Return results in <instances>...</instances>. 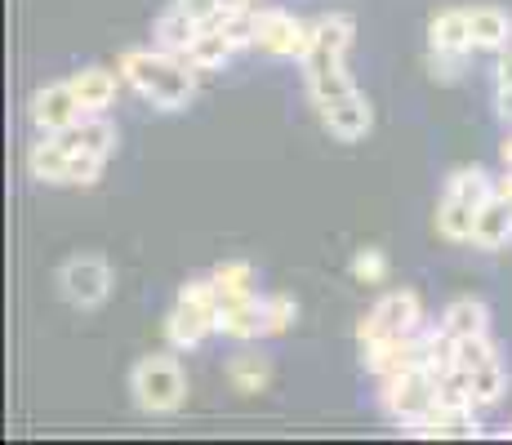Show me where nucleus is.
<instances>
[{
	"label": "nucleus",
	"mask_w": 512,
	"mask_h": 445,
	"mask_svg": "<svg viewBox=\"0 0 512 445\" xmlns=\"http://www.w3.org/2000/svg\"><path fill=\"white\" fill-rule=\"evenodd\" d=\"M441 330L450 339H472V334L490 330V308L481 299H455L446 312H441Z\"/></svg>",
	"instance_id": "nucleus-19"
},
{
	"label": "nucleus",
	"mask_w": 512,
	"mask_h": 445,
	"mask_svg": "<svg viewBox=\"0 0 512 445\" xmlns=\"http://www.w3.org/2000/svg\"><path fill=\"white\" fill-rule=\"evenodd\" d=\"M352 276L366 285H379L383 276H388V259H383L379 250H357V259H352Z\"/></svg>",
	"instance_id": "nucleus-27"
},
{
	"label": "nucleus",
	"mask_w": 512,
	"mask_h": 445,
	"mask_svg": "<svg viewBox=\"0 0 512 445\" xmlns=\"http://www.w3.org/2000/svg\"><path fill=\"white\" fill-rule=\"evenodd\" d=\"M232 54H236V45L228 41L223 27H201V32L192 36V45L183 49V58L196 67V72H214V67H223Z\"/></svg>",
	"instance_id": "nucleus-17"
},
{
	"label": "nucleus",
	"mask_w": 512,
	"mask_h": 445,
	"mask_svg": "<svg viewBox=\"0 0 512 445\" xmlns=\"http://www.w3.org/2000/svg\"><path fill=\"white\" fill-rule=\"evenodd\" d=\"M312 41V23H299L285 9H259V27H254V49L272 58H303Z\"/></svg>",
	"instance_id": "nucleus-8"
},
{
	"label": "nucleus",
	"mask_w": 512,
	"mask_h": 445,
	"mask_svg": "<svg viewBox=\"0 0 512 445\" xmlns=\"http://www.w3.org/2000/svg\"><path fill=\"white\" fill-rule=\"evenodd\" d=\"M317 112H321V121H326V130L334 138H343V143L366 138L370 125H374V107H370V98L361 94V89H348V94L330 98V103H317Z\"/></svg>",
	"instance_id": "nucleus-10"
},
{
	"label": "nucleus",
	"mask_w": 512,
	"mask_h": 445,
	"mask_svg": "<svg viewBox=\"0 0 512 445\" xmlns=\"http://www.w3.org/2000/svg\"><path fill=\"white\" fill-rule=\"evenodd\" d=\"M228 379L236 392H259L263 383H268V361H263V356H236L228 365Z\"/></svg>",
	"instance_id": "nucleus-24"
},
{
	"label": "nucleus",
	"mask_w": 512,
	"mask_h": 445,
	"mask_svg": "<svg viewBox=\"0 0 512 445\" xmlns=\"http://www.w3.org/2000/svg\"><path fill=\"white\" fill-rule=\"evenodd\" d=\"M219 330V308H201V303H174V312L165 316V339H170V348H201L205 334Z\"/></svg>",
	"instance_id": "nucleus-11"
},
{
	"label": "nucleus",
	"mask_w": 512,
	"mask_h": 445,
	"mask_svg": "<svg viewBox=\"0 0 512 445\" xmlns=\"http://www.w3.org/2000/svg\"><path fill=\"white\" fill-rule=\"evenodd\" d=\"M263 316H268V334H281V330H290L299 308H294V299H285V294H272V299H263Z\"/></svg>",
	"instance_id": "nucleus-28"
},
{
	"label": "nucleus",
	"mask_w": 512,
	"mask_h": 445,
	"mask_svg": "<svg viewBox=\"0 0 512 445\" xmlns=\"http://www.w3.org/2000/svg\"><path fill=\"white\" fill-rule=\"evenodd\" d=\"M495 361V348H490L486 334H472V339H455V370L459 374H472L477 365Z\"/></svg>",
	"instance_id": "nucleus-25"
},
{
	"label": "nucleus",
	"mask_w": 512,
	"mask_h": 445,
	"mask_svg": "<svg viewBox=\"0 0 512 445\" xmlns=\"http://www.w3.org/2000/svg\"><path fill=\"white\" fill-rule=\"evenodd\" d=\"M428 45L432 54H450L464 58L472 49V27H468V9H441L428 27Z\"/></svg>",
	"instance_id": "nucleus-15"
},
{
	"label": "nucleus",
	"mask_w": 512,
	"mask_h": 445,
	"mask_svg": "<svg viewBox=\"0 0 512 445\" xmlns=\"http://www.w3.org/2000/svg\"><path fill=\"white\" fill-rule=\"evenodd\" d=\"M67 161H72V152H67L54 134H45L41 143H32V152H27V174L41 178V183H67Z\"/></svg>",
	"instance_id": "nucleus-18"
},
{
	"label": "nucleus",
	"mask_w": 512,
	"mask_h": 445,
	"mask_svg": "<svg viewBox=\"0 0 512 445\" xmlns=\"http://www.w3.org/2000/svg\"><path fill=\"white\" fill-rule=\"evenodd\" d=\"M352 18L348 14H326L312 23V41L303 49V81H321V76L330 72H343V54H348L352 45Z\"/></svg>",
	"instance_id": "nucleus-5"
},
{
	"label": "nucleus",
	"mask_w": 512,
	"mask_h": 445,
	"mask_svg": "<svg viewBox=\"0 0 512 445\" xmlns=\"http://www.w3.org/2000/svg\"><path fill=\"white\" fill-rule=\"evenodd\" d=\"M512 241V196L495 192L477 214V227H472V245L481 250H504Z\"/></svg>",
	"instance_id": "nucleus-14"
},
{
	"label": "nucleus",
	"mask_w": 512,
	"mask_h": 445,
	"mask_svg": "<svg viewBox=\"0 0 512 445\" xmlns=\"http://www.w3.org/2000/svg\"><path fill=\"white\" fill-rule=\"evenodd\" d=\"M437 405V379L428 370H406L397 379H383V410L401 423H415Z\"/></svg>",
	"instance_id": "nucleus-7"
},
{
	"label": "nucleus",
	"mask_w": 512,
	"mask_h": 445,
	"mask_svg": "<svg viewBox=\"0 0 512 445\" xmlns=\"http://www.w3.org/2000/svg\"><path fill=\"white\" fill-rule=\"evenodd\" d=\"M499 156H504V165H508V170H512V134L504 138V143H499Z\"/></svg>",
	"instance_id": "nucleus-29"
},
{
	"label": "nucleus",
	"mask_w": 512,
	"mask_h": 445,
	"mask_svg": "<svg viewBox=\"0 0 512 445\" xmlns=\"http://www.w3.org/2000/svg\"><path fill=\"white\" fill-rule=\"evenodd\" d=\"M214 285H219V299H228V294H254V267L241 259L219 263L214 267Z\"/></svg>",
	"instance_id": "nucleus-23"
},
{
	"label": "nucleus",
	"mask_w": 512,
	"mask_h": 445,
	"mask_svg": "<svg viewBox=\"0 0 512 445\" xmlns=\"http://www.w3.org/2000/svg\"><path fill=\"white\" fill-rule=\"evenodd\" d=\"M58 285H63V299L72 308H98L112 294V267H107L103 254H76V259L63 263Z\"/></svg>",
	"instance_id": "nucleus-6"
},
{
	"label": "nucleus",
	"mask_w": 512,
	"mask_h": 445,
	"mask_svg": "<svg viewBox=\"0 0 512 445\" xmlns=\"http://www.w3.org/2000/svg\"><path fill=\"white\" fill-rule=\"evenodd\" d=\"M303 85H308V98H312V103H330V98H339V94H348V89H357L348 72H330V76H321V81H303Z\"/></svg>",
	"instance_id": "nucleus-26"
},
{
	"label": "nucleus",
	"mask_w": 512,
	"mask_h": 445,
	"mask_svg": "<svg viewBox=\"0 0 512 445\" xmlns=\"http://www.w3.org/2000/svg\"><path fill=\"white\" fill-rule=\"evenodd\" d=\"M468 27H472V49H495V54H504L512 45V18L495 5L468 9Z\"/></svg>",
	"instance_id": "nucleus-16"
},
{
	"label": "nucleus",
	"mask_w": 512,
	"mask_h": 445,
	"mask_svg": "<svg viewBox=\"0 0 512 445\" xmlns=\"http://www.w3.org/2000/svg\"><path fill=\"white\" fill-rule=\"evenodd\" d=\"M54 138L67 147V152H90V156H103V161L116 152V130H112V121H103V112L98 116L85 112L81 121L67 125V130L54 134Z\"/></svg>",
	"instance_id": "nucleus-13"
},
{
	"label": "nucleus",
	"mask_w": 512,
	"mask_h": 445,
	"mask_svg": "<svg viewBox=\"0 0 512 445\" xmlns=\"http://www.w3.org/2000/svg\"><path fill=\"white\" fill-rule=\"evenodd\" d=\"M196 32H201V23H196L192 14H183L179 5H170L161 18H156V45L170 49V54H183Z\"/></svg>",
	"instance_id": "nucleus-21"
},
{
	"label": "nucleus",
	"mask_w": 512,
	"mask_h": 445,
	"mask_svg": "<svg viewBox=\"0 0 512 445\" xmlns=\"http://www.w3.org/2000/svg\"><path fill=\"white\" fill-rule=\"evenodd\" d=\"M499 192V178H490L481 165H464L446 178V196L437 205V232L446 241H472V227H477V214L490 196Z\"/></svg>",
	"instance_id": "nucleus-2"
},
{
	"label": "nucleus",
	"mask_w": 512,
	"mask_h": 445,
	"mask_svg": "<svg viewBox=\"0 0 512 445\" xmlns=\"http://www.w3.org/2000/svg\"><path fill=\"white\" fill-rule=\"evenodd\" d=\"M27 116H32V125L41 134H63L67 125L81 121L85 107H81V98H76L72 81H54V85H45V89H36V94H32Z\"/></svg>",
	"instance_id": "nucleus-9"
},
{
	"label": "nucleus",
	"mask_w": 512,
	"mask_h": 445,
	"mask_svg": "<svg viewBox=\"0 0 512 445\" xmlns=\"http://www.w3.org/2000/svg\"><path fill=\"white\" fill-rule=\"evenodd\" d=\"M499 192H504V196H512V174H504V178H499Z\"/></svg>",
	"instance_id": "nucleus-30"
},
{
	"label": "nucleus",
	"mask_w": 512,
	"mask_h": 445,
	"mask_svg": "<svg viewBox=\"0 0 512 445\" xmlns=\"http://www.w3.org/2000/svg\"><path fill=\"white\" fill-rule=\"evenodd\" d=\"M72 89H76V98H81V107L90 116L107 112V107L116 103V76L103 72V67H85V72H76L72 76Z\"/></svg>",
	"instance_id": "nucleus-20"
},
{
	"label": "nucleus",
	"mask_w": 512,
	"mask_h": 445,
	"mask_svg": "<svg viewBox=\"0 0 512 445\" xmlns=\"http://www.w3.org/2000/svg\"><path fill=\"white\" fill-rule=\"evenodd\" d=\"M468 388H472V401L477 405H495L499 397H504L508 374H504V365H499V356L495 361H486V365H477V370L468 374Z\"/></svg>",
	"instance_id": "nucleus-22"
},
{
	"label": "nucleus",
	"mask_w": 512,
	"mask_h": 445,
	"mask_svg": "<svg viewBox=\"0 0 512 445\" xmlns=\"http://www.w3.org/2000/svg\"><path fill=\"white\" fill-rule=\"evenodd\" d=\"M219 334H228V339H259V334H268V316H263L259 294H228V299H219Z\"/></svg>",
	"instance_id": "nucleus-12"
},
{
	"label": "nucleus",
	"mask_w": 512,
	"mask_h": 445,
	"mask_svg": "<svg viewBox=\"0 0 512 445\" xmlns=\"http://www.w3.org/2000/svg\"><path fill=\"white\" fill-rule=\"evenodd\" d=\"M423 321V303L415 290H392L383 294L379 303L370 308V316L357 325V339L361 348L366 343H383V339H406V334H415Z\"/></svg>",
	"instance_id": "nucleus-4"
},
{
	"label": "nucleus",
	"mask_w": 512,
	"mask_h": 445,
	"mask_svg": "<svg viewBox=\"0 0 512 445\" xmlns=\"http://www.w3.org/2000/svg\"><path fill=\"white\" fill-rule=\"evenodd\" d=\"M130 392L143 414H174L187 401L183 365L174 356H143L130 370Z\"/></svg>",
	"instance_id": "nucleus-3"
},
{
	"label": "nucleus",
	"mask_w": 512,
	"mask_h": 445,
	"mask_svg": "<svg viewBox=\"0 0 512 445\" xmlns=\"http://www.w3.org/2000/svg\"><path fill=\"white\" fill-rule=\"evenodd\" d=\"M121 76L130 81L152 107L161 112H183L196 98V67L183 54L170 49H125L121 54Z\"/></svg>",
	"instance_id": "nucleus-1"
}]
</instances>
